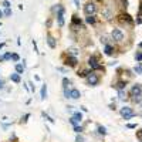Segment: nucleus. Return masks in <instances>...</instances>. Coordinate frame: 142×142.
<instances>
[{
    "mask_svg": "<svg viewBox=\"0 0 142 142\" xmlns=\"http://www.w3.org/2000/svg\"><path fill=\"white\" fill-rule=\"evenodd\" d=\"M121 115H122L125 119H131V118L135 117V112L132 111V108H129V107H124V108L121 109Z\"/></svg>",
    "mask_w": 142,
    "mask_h": 142,
    "instance_id": "1",
    "label": "nucleus"
},
{
    "mask_svg": "<svg viewBox=\"0 0 142 142\" xmlns=\"http://www.w3.org/2000/svg\"><path fill=\"white\" fill-rule=\"evenodd\" d=\"M111 36H112V39L117 40V41H122L124 40V33L121 31L119 29H114L112 33H111Z\"/></svg>",
    "mask_w": 142,
    "mask_h": 142,
    "instance_id": "2",
    "label": "nucleus"
},
{
    "mask_svg": "<svg viewBox=\"0 0 142 142\" xmlns=\"http://www.w3.org/2000/svg\"><path fill=\"white\" fill-rule=\"evenodd\" d=\"M84 12H85V14H94V13L97 12V6L94 4V3H87L85 4V7H84Z\"/></svg>",
    "mask_w": 142,
    "mask_h": 142,
    "instance_id": "3",
    "label": "nucleus"
},
{
    "mask_svg": "<svg viewBox=\"0 0 142 142\" xmlns=\"http://www.w3.org/2000/svg\"><path fill=\"white\" fill-rule=\"evenodd\" d=\"M57 19H58V26L60 27H63L64 26V9L61 7H58V14H57Z\"/></svg>",
    "mask_w": 142,
    "mask_h": 142,
    "instance_id": "4",
    "label": "nucleus"
},
{
    "mask_svg": "<svg viewBox=\"0 0 142 142\" xmlns=\"http://www.w3.org/2000/svg\"><path fill=\"white\" fill-rule=\"evenodd\" d=\"M90 67H91L92 68V70H101V64H98V61H97V58L95 57H91V58H90Z\"/></svg>",
    "mask_w": 142,
    "mask_h": 142,
    "instance_id": "5",
    "label": "nucleus"
},
{
    "mask_svg": "<svg viewBox=\"0 0 142 142\" xmlns=\"http://www.w3.org/2000/svg\"><path fill=\"white\" fill-rule=\"evenodd\" d=\"M98 81H99V80H98V77H97V74H92V72L88 75V78H87V82L90 85H97V84H98Z\"/></svg>",
    "mask_w": 142,
    "mask_h": 142,
    "instance_id": "6",
    "label": "nucleus"
},
{
    "mask_svg": "<svg viewBox=\"0 0 142 142\" xmlns=\"http://www.w3.org/2000/svg\"><path fill=\"white\" fill-rule=\"evenodd\" d=\"M131 92H132V97H139V95H142V87L141 85H134Z\"/></svg>",
    "mask_w": 142,
    "mask_h": 142,
    "instance_id": "7",
    "label": "nucleus"
},
{
    "mask_svg": "<svg viewBox=\"0 0 142 142\" xmlns=\"http://www.w3.org/2000/svg\"><path fill=\"white\" fill-rule=\"evenodd\" d=\"M80 97H81V92H80L78 90H71V98L72 99H78Z\"/></svg>",
    "mask_w": 142,
    "mask_h": 142,
    "instance_id": "8",
    "label": "nucleus"
},
{
    "mask_svg": "<svg viewBox=\"0 0 142 142\" xmlns=\"http://www.w3.org/2000/svg\"><path fill=\"white\" fill-rule=\"evenodd\" d=\"M47 43H48V46H50L51 48H55V40H54L51 36L47 37Z\"/></svg>",
    "mask_w": 142,
    "mask_h": 142,
    "instance_id": "9",
    "label": "nucleus"
},
{
    "mask_svg": "<svg viewBox=\"0 0 142 142\" xmlns=\"http://www.w3.org/2000/svg\"><path fill=\"white\" fill-rule=\"evenodd\" d=\"M10 80H12L13 82H20V74L17 72V74H12L10 75Z\"/></svg>",
    "mask_w": 142,
    "mask_h": 142,
    "instance_id": "10",
    "label": "nucleus"
},
{
    "mask_svg": "<svg viewBox=\"0 0 142 142\" xmlns=\"http://www.w3.org/2000/svg\"><path fill=\"white\" fill-rule=\"evenodd\" d=\"M47 98V85H43L41 87V99Z\"/></svg>",
    "mask_w": 142,
    "mask_h": 142,
    "instance_id": "11",
    "label": "nucleus"
},
{
    "mask_svg": "<svg viewBox=\"0 0 142 142\" xmlns=\"http://www.w3.org/2000/svg\"><path fill=\"white\" fill-rule=\"evenodd\" d=\"M67 63L74 67V65H77V58H75V57H70V58L67 60Z\"/></svg>",
    "mask_w": 142,
    "mask_h": 142,
    "instance_id": "12",
    "label": "nucleus"
},
{
    "mask_svg": "<svg viewBox=\"0 0 142 142\" xmlns=\"http://www.w3.org/2000/svg\"><path fill=\"white\" fill-rule=\"evenodd\" d=\"M104 51H105V54H107V55H111L114 50H112V47H111V46H108V44H107L105 48H104Z\"/></svg>",
    "mask_w": 142,
    "mask_h": 142,
    "instance_id": "13",
    "label": "nucleus"
},
{
    "mask_svg": "<svg viewBox=\"0 0 142 142\" xmlns=\"http://www.w3.org/2000/svg\"><path fill=\"white\" fill-rule=\"evenodd\" d=\"M16 71L19 72V74H23V71H24V65H22V64H16Z\"/></svg>",
    "mask_w": 142,
    "mask_h": 142,
    "instance_id": "14",
    "label": "nucleus"
},
{
    "mask_svg": "<svg viewBox=\"0 0 142 142\" xmlns=\"http://www.w3.org/2000/svg\"><path fill=\"white\" fill-rule=\"evenodd\" d=\"M87 23H88V24H94V23H95V17H94V14H90V16L87 17Z\"/></svg>",
    "mask_w": 142,
    "mask_h": 142,
    "instance_id": "15",
    "label": "nucleus"
},
{
    "mask_svg": "<svg viewBox=\"0 0 142 142\" xmlns=\"http://www.w3.org/2000/svg\"><path fill=\"white\" fill-rule=\"evenodd\" d=\"M70 122H71L74 127H77V125H80V122H81V121H78L77 118H75V117H72V118L70 119Z\"/></svg>",
    "mask_w": 142,
    "mask_h": 142,
    "instance_id": "16",
    "label": "nucleus"
},
{
    "mask_svg": "<svg viewBox=\"0 0 142 142\" xmlns=\"http://www.w3.org/2000/svg\"><path fill=\"white\" fill-rule=\"evenodd\" d=\"M64 95H65V98H71V91L67 90V87L64 88Z\"/></svg>",
    "mask_w": 142,
    "mask_h": 142,
    "instance_id": "17",
    "label": "nucleus"
},
{
    "mask_svg": "<svg viewBox=\"0 0 142 142\" xmlns=\"http://www.w3.org/2000/svg\"><path fill=\"white\" fill-rule=\"evenodd\" d=\"M118 98H119V99H124V98H125V91H124V90H119V92H118Z\"/></svg>",
    "mask_w": 142,
    "mask_h": 142,
    "instance_id": "18",
    "label": "nucleus"
},
{
    "mask_svg": "<svg viewBox=\"0 0 142 142\" xmlns=\"http://www.w3.org/2000/svg\"><path fill=\"white\" fill-rule=\"evenodd\" d=\"M117 88H118V90H124V88H125V82H124V81H119L118 84H117Z\"/></svg>",
    "mask_w": 142,
    "mask_h": 142,
    "instance_id": "19",
    "label": "nucleus"
},
{
    "mask_svg": "<svg viewBox=\"0 0 142 142\" xmlns=\"http://www.w3.org/2000/svg\"><path fill=\"white\" fill-rule=\"evenodd\" d=\"M98 134H101V135H105L107 134V129L104 127H98Z\"/></svg>",
    "mask_w": 142,
    "mask_h": 142,
    "instance_id": "20",
    "label": "nucleus"
},
{
    "mask_svg": "<svg viewBox=\"0 0 142 142\" xmlns=\"http://www.w3.org/2000/svg\"><path fill=\"white\" fill-rule=\"evenodd\" d=\"M74 117H75V118H77L78 121H82V114H81V112H75Z\"/></svg>",
    "mask_w": 142,
    "mask_h": 142,
    "instance_id": "21",
    "label": "nucleus"
},
{
    "mask_svg": "<svg viewBox=\"0 0 142 142\" xmlns=\"http://www.w3.org/2000/svg\"><path fill=\"white\" fill-rule=\"evenodd\" d=\"M88 74H91V72H90V71H81V72H78L80 77H85V75H88Z\"/></svg>",
    "mask_w": 142,
    "mask_h": 142,
    "instance_id": "22",
    "label": "nucleus"
},
{
    "mask_svg": "<svg viewBox=\"0 0 142 142\" xmlns=\"http://www.w3.org/2000/svg\"><path fill=\"white\" fill-rule=\"evenodd\" d=\"M12 60H13V61H19V60H20L19 54H12Z\"/></svg>",
    "mask_w": 142,
    "mask_h": 142,
    "instance_id": "23",
    "label": "nucleus"
},
{
    "mask_svg": "<svg viewBox=\"0 0 142 142\" xmlns=\"http://www.w3.org/2000/svg\"><path fill=\"white\" fill-rule=\"evenodd\" d=\"M10 58H12V54L10 53H6L4 55H3V60H10Z\"/></svg>",
    "mask_w": 142,
    "mask_h": 142,
    "instance_id": "24",
    "label": "nucleus"
},
{
    "mask_svg": "<svg viewBox=\"0 0 142 142\" xmlns=\"http://www.w3.org/2000/svg\"><path fill=\"white\" fill-rule=\"evenodd\" d=\"M135 58H136V61H142V53H136Z\"/></svg>",
    "mask_w": 142,
    "mask_h": 142,
    "instance_id": "25",
    "label": "nucleus"
},
{
    "mask_svg": "<svg viewBox=\"0 0 142 142\" xmlns=\"http://www.w3.org/2000/svg\"><path fill=\"white\" fill-rule=\"evenodd\" d=\"M74 131H75V132H77V134H80V132H81V131H82V128L80 127V125H77V127H74Z\"/></svg>",
    "mask_w": 142,
    "mask_h": 142,
    "instance_id": "26",
    "label": "nucleus"
},
{
    "mask_svg": "<svg viewBox=\"0 0 142 142\" xmlns=\"http://www.w3.org/2000/svg\"><path fill=\"white\" fill-rule=\"evenodd\" d=\"M4 14L6 16H12V10H10V7H7V9L4 10Z\"/></svg>",
    "mask_w": 142,
    "mask_h": 142,
    "instance_id": "27",
    "label": "nucleus"
},
{
    "mask_svg": "<svg viewBox=\"0 0 142 142\" xmlns=\"http://www.w3.org/2000/svg\"><path fill=\"white\" fill-rule=\"evenodd\" d=\"M2 4H3V7H6V9H7V7H10V3L7 2V0H6V2H3Z\"/></svg>",
    "mask_w": 142,
    "mask_h": 142,
    "instance_id": "28",
    "label": "nucleus"
},
{
    "mask_svg": "<svg viewBox=\"0 0 142 142\" xmlns=\"http://www.w3.org/2000/svg\"><path fill=\"white\" fill-rule=\"evenodd\" d=\"M135 72H138V74H141V72H142V68L139 67V65H138V67H135Z\"/></svg>",
    "mask_w": 142,
    "mask_h": 142,
    "instance_id": "29",
    "label": "nucleus"
},
{
    "mask_svg": "<svg viewBox=\"0 0 142 142\" xmlns=\"http://www.w3.org/2000/svg\"><path fill=\"white\" fill-rule=\"evenodd\" d=\"M63 84H64V88H65V87H67V84H70V81H68L67 78H64L63 80Z\"/></svg>",
    "mask_w": 142,
    "mask_h": 142,
    "instance_id": "30",
    "label": "nucleus"
},
{
    "mask_svg": "<svg viewBox=\"0 0 142 142\" xmlns=\"http://www.w3.org/2000/svg\"><path fill=\"white\" fill-rule=\"evenodd\" d=\"M77 142H84V139H82V136H77Z\"/></svg>",
    "mask_w": 142,
    "mask_h": 142,
    "instance_id": "31",
    "label": "nucleus"
},
{
    "mask_svg": "<svg viewBox=\"0 0 142 142\" xmlns=\"http://www.w3.org/2000/svg\"><path fill=\"white\" fill-rule=\"evenodd\" d=\"M128 128H131V129H132V128H136V125H134V124H129V125H128Z\"/></svg>",
    "mask_w": 142,
    "mask_h": 142,
    "instance_id": "32",
    "label": "nucleus"
},
{
    "mask_svg": "<svg viewBox=\"0 0 142 142\" xmlns=\"http://www.w3.org/2000/svg\"><path fill=\"white\" fill-rule=\"evenodd\" d=\"M75 6H77V7H80V0H75Z\"/></svg>",
    "mask_w": 142,
    "mask_h": 142,
    "instance_id": "33",
    "label": "nucleus"
},
{
    "mask_svg": "<svg viewBox=\"0 0 142 142\" xmlns=\"http://www.w3.org/2000/svg\"><path fill=\"white\" fill-rule=\"evenodd\" d=\"M2 87H3V81L0 80V88H2Z\"/></svg>",
    "mask_w": 142,
    "mask_h": 142,
    "instance_id": "34",
    "label": "nucleus"
},
{
    "mask_svg": "<svg viewBox=\"0 0 142 142\" xmlns=\"http://www.w3.org/2000/svg\"><path fill=\"white\" fill-rule=\"evenodd\" d=\"M3 46H4V43H0V48H3Z\"/></svg>",
    "mask_w": 142,
    "mask_h": 142,
    "instance_id": "35",
    "label": "nucleus"
},
{
    "mask_svg": "<svg viewBox=\"0 0 142 142\" xmlns=\"http://www.w3.org/2000/svg\"><path fill=\"white\" fill-rule=\"evenodd\" d=\"M3 16V12H2V10H0V17H2Z\"/></svg>",
    "mask_w": 142,
    "mask_h": 142,
    "instance_id": "36",
    "label": "nucleus"
},
{
    "mask_svg": "<svg viewBox=\"0 0 142 142\" xmlns=\"http://www.w3.org/2000/svg\"><path fill=\"white\" fill-rule=\"evenodd\" d=\"M139 135H142V129H141V132H139Z\"/></svg>",
    "mask_w": 142,
    "mask_h": 142,
    "instance_id": "37",
    "label": "nucleus"
},
{
    "mask_svg": "<svg viewBox=\"0 0 142 142\" xmlns=\"http://www.w3.org/2000/svg\"><path fill=\"white\" fill-rule=\"evenodd\" d=\"M139 47H142V43H141V44H139Z\"/></svg>",
    "mask_w": 142,
    "mask_h": 142,
    "instance_id": "38",
    "label": "nucleus"
}]
</instances>
